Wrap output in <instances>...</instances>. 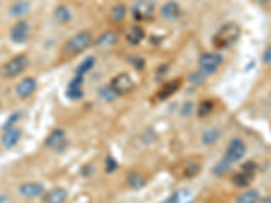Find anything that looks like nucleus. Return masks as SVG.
I'll use <instances>...</instances> for the list:
<instances>
[{"mask_svg": "<svg viewBox=\"0 0 271 203\" xmlns=\"http://www.w3.org/2000/svg\"><path fill=\"white\" fill-rule=\"evenodd\" d=\"M28 10H30V3L26 0H19V1L12 4L11 8H10V14H11V17L19 18L26 15Z\"/></svg>", "mask_w": 271, "mask_h": 203, "instance_id": "nucleus-21", "label": "nucleus"}, {"mask_svg": "<svg viewBox=\"0 0 271 203\" xmlns=\"http://www.w3.org/2000/svg\"><path fill=\"white\" fill-rule=\"evenodd\" d=\"M117 40H118V35H117V33L110 30V31H106V33L102 34L101 37H99V40H98V45L110 46V45H113V44H115V42H117Z\"/></svg>", "mask_w": 271, "mask_h": 203, "instance_id": "nucleus-25", "label": "nucleus"}, {"mask_svg": "<svg viewBox=\"0 0 271 203\" xmlns=\"http://www.w3.org/2000/svg\"><path fill=\"white\" fill-rule=\"evenodd\" d=\"M182 85V80L181 79H174L168 81V83H165V84L158 91V94H156V99L158 101H165V99H168L169 96H172L175 94L176 91L181 88Z\"/></svg>", "mask_w": 271, "mask_h": 203, "instance_id": "nucleus-12", "label": "nucleus"}, {"mask_svg": "<svg viewBox=\"0 0 271 203\" xmlns=\"http://www.w3.org/2000/svg\"><path fill=\"white\" fill-rule=\"evenodd\" d=\"M263 62L266 65L271 67V44L266 48L265 53H263Z\"/></svg>", "mask_w": 271, "mask_h": 203, "instance_id": "nucleus-33", "label": "nucleus"}, {"mask_svg": "<svg viewBox=\"0 0 271 203\" xmlns=\"http://www.w3.org/2000/svg\"><path fill=\"white\" fill-rule=\"evenodd\" d=\"M199 71L202 74H215L222 64V56L218 53H203L199 57Z\"/></svg>", "mask_w": 271, "mask_h": 203, "instance_id": "nucleus-6", "label": "nucleus"}, {"mask_svg": "<svg viewBox=\"0 0 271 203\" xmlns=\"http://www.w3.org/2000/svg\"><path fill=\"white\" fill-rule=\"evenodd\" d=\"M213 110H215V103L212 101H203L201 102V104H199V107H198V115L199 117H209L210 114L213 113Z\"/></svg>", "mask_w": 271, "mask_h": 203, "instance_id": "nucleus-29", "label": "nucleus"}, {"mask_svg": "<svg viewBox=\"0 0 271 203\" xmlns=\"http://www.w3.org/2000/svg\"><path fill=\"white\" fill-rule=\"evenodd\" d=\"M231 165H232V163H229L226 158H222L220 163L216 164V167L213 168V174L217 176L226 175V174L231 171Z\"/></svg>", "mask_w": 271, "mask_h": 203, "instance_id": "nucleus-28", "label": "nucleus"}, {"mask_svg": "<svg viewBox=\"0 0 271 203\" xmlns=\"http://www.w3.org/2000/svg\"><path fill=\"white\" fill-rule=\"evenodd\" d=\"M19 192L25 198L40 197L41 194L44 192V186L38 184V183H25V184L19 187Z\"/></svg>", "mask_w": 271, "mask_h": 203, "instance_id": "nucleus-15", "label": "nucleus"}, {"mask_svg": "<svg viewBox=\"0 0 271 203\" xmlns=\"http://www.w3.org/2000/svg\"><path fill=\"white\" fill-rule=\"evenodd\" d=\"M245 152H247V147H245L244 141H242L240 138H235V140H232L229 147L226 149L224 158H226L232 164L237 163L245 156Z\"/></svg>", "mask_w": 271, "mask_h": 203, "instance_id": "nucleus-8", "label": "nucleus"}, {"mask_svg": "<svg viewBox=\"0 0 271 203\" xmlns=\"http://www.w3.org/2000/svg\"><path fill=\"white\" fill-rule=\"evenodd\" d=\"M126 41L129 42L130 45H138L142 40H144V37H145V33H144V30L140 26H130L128 30H126Z\"/></svg>", "mask_w": 271, "mask_h": 203, "instance_id": "nucleus-18", "label": "nucleus"}, {"mask_svg": "<svg viewBox=\"0 0 271 203\" xmlns=\"http://www.w3.org/2000/svg\"><path fill=\"white\" fill-rule=\"evenodd\" d=\"M28 67V57L25 54H18L10 61H7L3 67L0 68V74L3 77L12 79L22 75Z\"/></svg>", "mask_w": 271, "mask_h": 203, "instance_id": "nucleus-3", "label": "nucleus"}, {"mask_svg": "<svg viewBox=\"0 0 271 203\" xmlns=\"http://www.w3.org/2000/svg\"><path fill=\"white\" fill-rule=\"evenodd\" d=\"M0 203H12L11 199L8 197H6V195H1L0 194Z\"/></svg>", "mask_w": 271, "mask_h": 203, "instance_id": "nucleus-35", "label": "nucleus"}, {"mask_svg": "<svg viewBox=\"0 0 271 203\" xmlns=\"http://www.w3.org/2000/svg\"><path fill=\"white\" fill-rule=\"evenodd\" d=\"M99 95H101V98L103 99V101H106V102H113L115 98H117V94L114 92L113 88L108 85V87H105V88H101L99 90Z\"/></svg>", "mask_w": 271, "mask_h": 203, "instance_id": "nucleus-31", "label": "nucleus"}, {"mask_svg": "<svg viewBox=\"0 0 271 203\" xmlns=\"http://www.w3.org/2000/svg\"><path fill=\"white\" fill-rule=\"evenodd\" d=\"M19 118H21V114H19V113H14L11 115V117H10V118L7 119L6 125L3 126V129H4V130L12 129V126H14V124H17L18 119H19Z\"/></svg>", "mask_w": 271, "mask_h": 203, "instance_id": "nucleus-32", "label": "nucleus"}, {"mask_svg": "<svg viewBox=\"0 0 271 203\" xmlns=\"http://www.w3.org/2000/svg\"><path fill=\"white\" fill-rule=\"evenodd\" d=\"M115 165H117V164H115V161H114L113 158L108 157V172H111V171H114V169L117 168Z\"/></svg>", "mask_w": 271, "mask_h": 203, "instance_id": "nucleus-34", "label": "nucleus"}, {"mask_svg": "<svg viewBox=\"0 0 271 203\" xmlns=\"http://www.w3.org/2000/svg\"><path fill=\"white\" fill-rule=\"evenodd\" d=\"M128 184H129L132 188L138 190V188L144 187L145 180H144V178H142L140 174H137V172H130L129 175H128Z\"/></svg>", "mask_w": 271, "mask_h": 203, "instance_id": "nucleus-27", "label": "nucleus"}, {"mask_svg": "<svg viewBox=\"0 0 271 203\" xmlns=\"http://www.w3.org/2000/svg\"><path fill=\"white\" fill-rule=\"evenodd\" d=\"M155 12V6L151 0H138L136 1L135 6L132 8L133 18L137 21H147L151 19Z\"/></svg>", "mask_w": 271, "mask_h": 203, "instance_id": "nucleus-9", "label": "nucleus"}, {"mask_svg": "<svg viewBox=\"0 0 271 203\" xmlns=\"http://www.w3.org/2000/svg\"><path fill=\"white\" fill-rule=\"evenodd\" d=\"M240 26L235 22L225 23L224 26H221L220 30L216 33L213 38V45L217 49H228L232 45H235L240 37Z\"/></svg>", "mask_w": 271, "mask_h": 203, "instance_id": "nucleus-2", "label": "nucleus"}, {"mask_svg": "<svg viewBox=\"0 0 271 203\" xmlns=\"http://www.w3.org/2000/svg\"><path fill=\"white\" fill-rule=\"evenodd\" d=\"M35 90H37V81L33 77H25L17 85V94L22 99H26L28 96L33 95Z\"/></svg>", "mask_w": 271, "mask_h": 203, "instance_id": "nucleus-13", "label": "nucleus"}, {"mask_svg": "<svg viewBox=\"0 0 271 203\" xmlns=\"http://www.w3.org/2000/svg\"><path fill=\"white\" fill-rule=\"evenodd\" d=\"M126 17V7L124 4H117L111 8V12H110V19L115 23L122 22Z\"/></svg>", "mask_w": 271, "mask_h": 203, "instance_id": "nucleus-24", "label": "nucleus"}, {"mask_svg": "<svg viewBox=\"0 0 271 203\" xmlns=\"http://www.w3.org/2000/svg\"><path fill=\"white\" fill-rule=\"evenodd\" d=\"M83 83H84L83 76H78V75L71 80V83L68 84L67 88V96L69 99L79 101V99L83 98V95H84V92H83Z\"/></svg>", "mask_w": 271, "mask_h": 203, "instance_id": "nucleus-11", "label": "nucleus"}, {"mask_svg": "<svg viewBox=\"0 0 271 203\" xmlns=\"http://www.w3.org/2000/svg\"><path fill=\"white\" fill-rule=\"evenodd\" d=\"M64 142H65V134H64V131L60 129H56L52 131L49 137L46 138L45 145L48 148H51V149H60L61 145H64Z\"/></svg>", "mask_w": 271, "mask_h": 203, "instance_id": "nucleus-16", "label": "nucleus"}, {"mask_svg": "<svg viewBox=\"0 0 271 203\" xmlns=\"http://www.w3.org/2000/svg\"><path fill=\"white\" fill-rule=\"evenodd\" d=\"M160 12H162V17L164 19H167V21H175V19L181 17V7H179V4L176 1L169 0L167 3H164Z\"/></svg>", "mask_w": 271, "mask_h": 203, "instance_id": "nucleus-14", "label": "nucleus"}, {"mask_svg": "<svg viewBox=\"0 0 271 203\" xmlns=\"http://www.w3.org/2000/svg\"><path fill=\"white\" fill-rule=\"evenodd\" d=\"M201 171V165L195 160H183L172 168V174L178 179H191Z\"/></svg>", "mask_w": 271, "mask_h": 203, "instance_id": "nucleus-5", "label": "nucleus"}, {"mask_svg": "<svg viewBox=\"0 0 271 203\" xmlns=\"http://www.w3.org/2000/svg\"><path fill=\"white\" fill-rule=\"evenodd\" d=\"M163 203H194V194L190 190H179Z\"/></svg>", "mask_w": 271, "mask_h": 203, "instance_id": "nucleus-17", "label": "nucleus"}, {"mask_svg": "<svg viewBox=\"0 0 271 203\" xmlns=\"http://www.w3.org/2000/svg\"><path fill=\"white\" fill-rule=\"evenodd\" d=\"M68 197V192L64 188H53L52 191L46 194L45 203H64Z\"/></svg>", "mask_w": 271, "mask_h": 203, "instance_id": "nucleus-20", "label": "nucleus"}, {"mask_svg": "<svg viewBox=\"0 0 271 203\" xmlns=\"http://www.w3.org/2000/svg\"><path fill=\"white\" fill-rule=\"evenodd\" d=\"M94 42V34L90 30H83L76 33L74 37H71L69 40L62 46V54L65 57H72L76 54H80L81 51L88 49Z\"/></svg>", "mask_w": 271, "mask_h": 203, "instance_id": "nucleus-1", "label": "nucleus"}, {"mask_svg": "<svg viewBox=\"0 0 271 203\" xmlns=\"http://www.w3.org/2000/svg\"><path fill=\"white\" fill-rule=\"evenodd\" d=\"M255 172H256V164L248 161V163L244 164L239 172L233 175L232 183L239 188H247L254 181Z\"/></svg>", "mask_w": 271, "mask_h": 203, "instance_id": "nucleus-4", "label": "nucleus"}, {"mask_svg": "<svg viewBox=\"0 0 271 203\" xmlns=\"http://www.w3.org/2000/svg\"><path fill=\"white\" fill-rule=\"evenodd\" d=\"M260 201L259 191L248 190L236 199V203H258Z\"/></svg>", "mask_w": 271, "mask_h": 203, "instance_id": "nucleus-22", "label": "nucleus"}, {"mask_svg": "<svg viewBox=\"0 0 271 203\" xmlns=\"http://www.w3.org/2000/svg\"><path fill=\"white\" fill-rule=\"evenodd\" d=\"M95 65V58L94 57H87L83 61L80 62L78 65V69H76V75L78 76H84L85 74H88L91 69Z\"/></svg>", "mask_w": 271, "mask_h": 203, "instance_id": "nucleus-23", "label": "nucleus"}, {"mask_svg": "<svg viewBox=\"0 0 271 203\" xmlns=\"http://www.w3.org/2000/svg\"><path fill=\"white\" fill-rule=\"evenodd\" d=\"M258 203H271V195L267 198H263V199H260Z\"/></svg>", "mask_w": 271, "mask_h": 203, "instance_id": "nucleus-36", "label": "nucleus"}, {"mask_svg": "<svg viewBox=\"0 0 271 203\" xmlns=\"http://www.w3.org/2000/svg\"><path fill=\"white\" fill-rule=\"evenodd\" d=\"M30 37V26L25 21L17 22L10 30V38L15 44H25Z\"/></svg>", "mask_w": 271, "mask_h": 203, "instance_id": "nucleus-10", "label": "nucleus"}, {"mask_svg": "<svg viewBox=\"0 0 271 203\" xmlns=\"http://www.w3.org/2000/svg\"><path fill=\"white\" fill-rule=\"evenodd\" d=\"M54 17L60 23H67L72 19V14L65 6H58L54 11Z\"/></svg>", "mask_w": 271, "mask_h": 203, "instance_id": "nucleus-26", "label": "nucleus"}, {"mask_svg": "<svg viewBox=\"0 0 271 203\" xmlns=\"http://www.w3.org/2000/svg\"><path fill=\"white\" fill-rule=\"evenodd\" d=\"M220 137V131L217 129H212L209 131H206L202 137V141L205 145H213Z\"/></svg>", "mask_w": 271, "mask_h": 203, "instance_id": "nucleus-30", "label": "nucleus"}, {"mask_svg": "<svg viewBox=\"0 0 271 203\" xmlns=\"http://www.w3.org/2000/svg\"><path fill=\"white\" fill-rule=\"evenodd\" d=\"M110 87L113 88V91L117 95H126V94L133 91L135 81L128 74H118L113 77Z\"/></svg>", "mask_w": 271, "mask_h": 203, "instance_id": "nucleus-7", "label": "nucleus"}, {"mask_svg": "<svg viewBox=\"0 0 271 203\" xmlns=\"http://www.w3.org/2000/svg\"><path fill=\"white\" fill-rule=\"evenodd\" d=\"M19 140H21V131L12 127V129L6 130V133L1 137V144L4 148L10 149V148L15 147Z\"/></svg>", "mask_w": 271, "mask_h": 203, "instance_id": "nucleus-19", "label": "nucleus"}]
</instances>
